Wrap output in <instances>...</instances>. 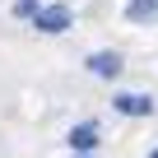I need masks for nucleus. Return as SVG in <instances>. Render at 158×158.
I'll return each instance as SVG.
<instances>
[{"instance_id": "nucleus-3", "label": "nucleus", "mask_w": 158, "mask_h": 158, "mask_svg": "<svg viewBox=\"0 0 158 158\" xmlns=\"http://www.w3.org/2000/svg\"><path fill=\"white\" fill-rule=\"evenodd\" d=\"M112 107L121 116H153V98H144V93H116Z\"/></svg>"}, {"instance_id": "nucleus-5", "label": "nucleus", "mask_w": 158, "mask_h": 158, "mask_svg": "<svg viewBox=\"0 0 158 158\" xmlns=\"http://www.w3.org/2000/svg\"><path fill=\"white\" fill-rule=\"evenodd\" d=\"M126 19L130 23H153L158 19V0H130V5H126Z\"/></svg>"}, {"instance_id": "nucleus-2", "label": "nucleus", "mask_w": 158, "mask_h": 158, "mask_svg": "<svg viewBox=\"0 0 158 158\" xmlns=\"http://www.w3.org/2000/svg\"><path fill=\"white\" fill-rule=\"evenodd\" d=\"M84 70H89V74H98V79H116L126 65H121V56H116V51H93V56L84 60Z\"/></svg>"}, {"instance_id": "nucleus-4", "label": "nucleus", "mask_w": 158, "mask_h": 158, "mask_svg": "<svg viewBox=\"0 0 158 158\" xmlns=\"http://www.w3.org/2000/svg\"><path fill=\"white\" fill-rule=\"evenodd\" d=\"M70 149H74V153L98 149V126H93V121H79V126L70 130Z\"/></svg>"}, {"instance_id": "nucleus-7", "label": "nucleus", "mask_w": 158, "mask_h": 158, "mask_svg": "<svg viewBox=\"0 0 158 158\" xmlns=\"http://www.w3.org/2000/svg\"><path fill=\"white\" fill-rule=\"evenodd\" d=\"M149 158H158V149H153V153H149Z\"/></svg>"}, {"instance_id": "nucleus-1", "label": "nucleus", "mask_w": 158, "mask_h": 158, "mask_svg": "<svg viewBox=\"0 0 158 158\" xmlns=\"http://www.w3.org/2000/svg\"><path fill=\"white\" fill-rule=\"evenodd\" d=\"M70 23H74V14H70L65 5H47V10L33 14V28H37V33H65Z\"/></svg>"}, {"instance_id": "nucleus-8", "label": "nucleus", "mask_w": 158, "mask_h": 158, "mask_svg": "<svg viewBox=\"0 0 158 158\" xmlns=\"http://www.w3.org/2000/svg\"><path fill=\"white\" fill-rule=\"evenodd\" d=\"M74 158H84V153H74Z\"/></svg>"}, {"instance_id": "nucleus-6", "label": "nucleus", "mask_w": 158, "mask_h": 158, "mask_svg": "<svg viewBox=\"0 0 158 158\" xmlns=\"http://www.w3.org/2000/svg\"><path fill=\"white\" fill-rule=\"evenodd\" d=\"M14 14H19V19H33V14H37V5H33V0H19V5H14Z\"/></svg>"}]
</instances>
